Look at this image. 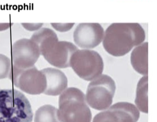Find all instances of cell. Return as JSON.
I'll return each instance as SVG.
<instances>
[{
	"mask_svg": "<svg viewBox=\"0 0 157 122\" xmlns=\"http://www.w3.org/2000/svg\"><path fill=\"white\" fill-rule=\"evenodd\" d=\"M30 39L38 46L40 54L57 68L70 67V59L78 50L72 43L58 40L56 33L49 28H41L34 32Z\"/></svg>",
	"mask_w": 157,
	"mask_h": 122,
	"instance_id": "7a4b0ae2",
	"label": "cell"
},
{
	"mask_svg": "<svg viewBox=\"0 0 157 122\" xmlns=\"http://www.w3.org/2000/svg\"><path fill=\"white\" fill-rule=\"evenodd\" d=\"M34 122H61L58 109L51 105L41 106L36 112Z\"/></svg>",
	"mask_w": 157,
	"mask_h": 122,
	"instance_id": "5bb4252c",
	"label": "cell"
},
{
	"mask_svg": "<svg viewBox=\"0 0 157 122\" xmlns=\"http://www.w3.org/2000/svg\"><path fill=\"white\" fill-rule=\"evenodd\" d=\"M147 92L148 77L145 76L139 80L137 84L135 103L137 109L146 114L148 113Z\"/></svg>",
	"mask_w": 157,
	"mask_h": 122,
	"instance_id": "4fadbf2b",
	"label": "cell"
},
{
	"mask_svg": "<svg viewBox=\"0 0 157 122\" xmlns=\"http://www.w3.org/2000/svg\"><path fill=\"white\" fill-rule=\"evenodd\" d=\"M116 84L110 76L103 74L89 84L86 101L91 108L104 110L110 107L115 94Z\"/></svg>",
	"mask_w": 157,
	"mask_h": 122,
	"instance_id": "5b68a950",
	"label": "cell"
},
{
	"mask_svg": "<svg viewBox=\"0 0 157 122\" xmlns=\"http://www.w3.org/2000/svg\"><path fill=\"white\" fill-rule=\"evenodd\" d=\"M9 79L16 87L29 95H40L46 88L45 76L35 66L22 69L12 65Z\"/></svg>",
	"mask_w": 157,
	"mask_h": 122,
	"instance_id": "52a82bcc",
	"label": "cell"
},
{
	"mask_svg": "<svg viewBox=\"0 0 157 122\" xmlns=\"http://www.w3.org/2000/svg\"><path fill=\"white\" fill-rule=\"evenodd\" d=\"M41 71L46 79L44 94L57 96L61 94L66 90L68 86V79L63 71L53 68H44Z\"/></svg>",
	"mask_w": 157,
	"mask_h": 122,
	"instance_id": "8fae6325",
	"label": "cell"
},
{
	"mask_svg": "<svg viewBox=\"0 0 157 122\" xmlns=\"http://www.w3.org/2000/svg\"><path fill=\"white\" fill-rule=\"evenodd\" d=\"M70 65L78 77L91 81L100 76L104 69L101 55L94 50H78L71 57Z\"/></svg>",
	"mask_w": 157,
	"mask_h": 122,
	"instance_id": "8992f818",
	"label": "cell"
},
{
	"mask_svg": "<svg viewBox=\"0 0 157 122\" xmlns=\"http://www.w3.org/2000/svg\"><path fill=\"white\" fill-rule=\"evenodd\" d=\"M0 116L5 122H32L33 113L26 96L16 89L0 90Z\"/></svg>",
	"mask_w": 157,
	"mask_h": 122,
	"instance_id": "277c9868",
	"label": "cell"
},
{
	"mask_svg": "<svg viewBox=\"0 0 157 122\" xmlns=\"http://www.w3.org/2000/svg\"><path fill=\"white\" fill-rule=\"evenodd\" d=\"M139 117V111L134 105L121 102L97 114L92 122H137Z\"/></svg>",
	"mask_w": 157,
	"mask_h": 122,
	"instance_id": "9c48e42d",
	"label": "cell"
},
{
	"mask_svg": "<svg viewBox=\"0 0 157 122\" xmlns=\"http://www.w3.org/2000/svg\"><path fill=\"white\" fill-rule=\"evenodd\" d=\"M0 90H1V89H0Z\"/></svg>",
	"mask_w": 157,
	"mask_h": 122,
	"instance_id": "e0dca14e",
	"label": "cell"
},
{
	"mask_svg": "<svg viewBox=\"0 0 157 122\" xmlns=\"http://www.w3.org/2000/svg\"><path fill=\"white\" fill-rule=\"evenodd\" d=\"M11 69V60L6 56L0 54V79H9Z\"/></svg>",
	"mask_w": 157,
	"mask_h": 122,
	"instance_id": "9a60e30c",
	"label": "cell"
},
{
	"mask_svg": "<svg viewBox=\"0 0 157 122\" xmlns=\"http://www.w3.org/2000/svg\"><path fill=\"white\" fill-rule=\"evenodd\" d=\"M131 63L133 68L137 72L144 76H147L148 43L147 42L134 48L131 53Z\"/></svg>",
	"mask_w": 157,
	"mask_h": 122,
	"instance_id": "7c38bea8",
	"label": "cell"
},
{
	"mask_svg": "<svg viewBox=\"0 0 157 122\" xmlns=\"http://www.w3.org/2000/svg\"><path fill=\"white\" fill-rule=\"evenodd\" d=\"M12 65L19 69H27L34 66L39 58L38 46L31 39L16 41L12 46Z\"/></svg>",
	"mask_w": 157,
	"mask_h": 122,
	"instance_id": "ba28073f",
	"label": "cell"
},
{
	"mask_svg": "<svg viewBox=\"0 0 157 122\" xmlns=\"http://www.w3.org/2000/svg\"><path fill=\"white\" fill-rule=\"evenodd\" d=\"M58 115L61 122H91L85 94L76 87L67 88L60 95Z\"/></svg>",
	"mask_w": 157,
	"mask_h": 122,
	"instance_id": "3957f363",
	"label": "cell"
},
{
	"mask_svg": "<svg viewBox=\"0 0 157 122\" xmlns=\"http://www.w3.org/2000/svg\"><path fill=\"white\" fill-rule=\"evenodd\" d=\"M104 29L98 23L80 24L76 28L73 39L77 46L83 49H93L104 37Z\"/></svg>",
	"mask_w": 157,
	"mask_h": 122,
	"instance_id": "30bf717a",
	"label": "cell"
},
{
	"mask_svg": "<svg viewBox=\"0 0 157 122\" xmlns=\"http://www.w3.org/2000/svg\"><path fill=\"white\" fill-rule=\"evenodd\" d=\"M0 122H5V121L4 120V119L0 116Z\"/></svg>",
	"mask_w": 157,
	"mask_h": 122,
	"instance_id": "2e32d148",
	"label": "cell"
},
{
	"mask_svg": "<svg viewBox=\"0 0 157 122\" xmlns=\"http://www.w3.org/2000/svg\"><path fill=\"white\" fill-rule=\"evenodd\" d=\"M145 38L144 29L137 23H115L105 30L103 44L109 54L122 56L141 44Z\"/></svg>",
	"mask_w": 157,
	"mask_h": 122,
	"instance_id": "6da1fadb",
	"label": "cell"
}]
</instances>
